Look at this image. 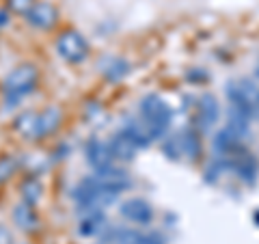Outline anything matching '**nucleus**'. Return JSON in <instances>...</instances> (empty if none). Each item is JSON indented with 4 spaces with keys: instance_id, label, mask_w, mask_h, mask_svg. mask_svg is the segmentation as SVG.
I'll use <instances>...</instances> for the list:
<instances>
[{
    "instance_id": "cd10ccee",
    "label": "nucleus",
    "mask_w": 259,
    "mask_h": 244,
    "mask_svg": "<svg viewBox=\"0 0 259 244\" xmlns=\"http://www.w3.org/2000/svg\"><path fill=\"white\" fill-rule=\"evenodd\" d=\"M0 240H9V242H11V235L7 233V231L3 229V227H0Z\"/></svg>"
},
{
    "instance_id": "a211bd4d",
    "label": "nucleus",
    "mask_w": 259,
    "mask_h": 244,
    "mask_svg": "<svg viewBox=\"0 0 259 244\" xmlns=\"http://www.w3.org/2000/svg\"><path fill=\"white\" fill-rule=\"evenodd\" d=\"M61 126V110L56 106H48L44 112H39V126H37V138H46L56 132Z\"/></svg>"
},
{
    "instance_id": "412c9836",
    "label": "nucleus",
    "mask_w": 259,
    "mask_h": 244,
    "mask_svg": "<svg viewBox=\"0 0 259 244\" xmlns=\"http://www.w3.org/2000/svg\"><path fill=\"white\" fill-rule=\"evenodd\" d=\"M225 128L229 130L231 134H236L240 141H244V138L250 134V121L246 117L238 115V112H233V110L227 112V124H225Z\"/></svg>"
},
{
    "instance_id": "b1692460",
    "label": "nucleus",
    "mask_w": 259,
    "mask_h": 244,
    "mask_svg": "<svg viewBox=\"0 0 259 244\" xmlns=\"http://www.w3.org/2000/svg\"><path fill=\"white\" fill-rule=\"evenodd\" d=\"M35 3H37V0H7V7H9V11L26 15L32 9V5H35Z\"/></svg>"
},
{
    "instance_id": "6e6552de",
    "label": "nucleus",
    "mask_w": 259,
    "mask_h": 244,
    "mask_svg": "<svg viewBox=\"0 0 259 244\" xmlns=\"http://www.w3.org/2000/svg\"><path fill=\"white\" fill-rule=\"evenodd\" d=\"M97 67H100V74L106 78L108 83H121V80L125 76H130V71H132L130 61L123 59V56H117V54L102 56L100 63H97Z\"/></svg>"
},
{
    "instance_id": "bb28decb",
    "label": "nucleus",
    "mask_w": 259,
    "mask_h": 244,
    "mask_svg": "<svg viewBox=\"0 0 259 244\" xmlns=\"http://www.w3.org/2000/svg\"><path fill=\"white\" fill-rule=\"evenodd\" d=\"M7 24H9V13H7V11H0V28L7 26Z\"/></svg>"
},
{
    "instance_id": "1a4fd4ad",
    "label": "nucleus",
    "mask_w": 259,
    "mask_h": 244,
    "mask_svg": "<svg viewBox=\"0 0 259 244\" xmlns=\"http://www.w3.org/2000/svg\"><path fill=\"white\" fill-rule=\"evenodd\" d=\"M26 22L39 30H50L59 22V11L52 3H35L32 9L26 13Z\"/></svg>"
},
{
    "instance_id": "dca6fc26",
    "label": "nucleus",
    "mask_w": 259,
    "mask_h": 244,
    "mask_svg": "<svg viewBox=\"0 0 259 244\" xmlns=\"http://www.w3.org/2000/svg\"><path fill=\"white\" fill-rule=\"evenodd\" d=\"M180 138V147H182V156H186L188 160H197L201 156V136L199 130L192 126H186L184 130L177 132Z\"/></svg>"
},
{
    "instance_id": "f257e3e1",
    "label": "nucleus",
    "mask_w": 259,
    "mask_h": 244,
    "mask_svg": "<svg viewBox=\"0 0 259 244\" xmlns=\"http://www.w3.org/2000/svg\"><path fill=\"white\" fill-rule=\"evenodd\" d=\"M139 115L153 141L164 138L173 124V108L158 93H147L139 102Z\"/></svg>"
},
{
    "instance_id": "f03ea898",
    "label": "nucleus",
    "mask_w": 259,
    "mask_h": 244,
    "mask_svg": "<svg viewBox=\"0 0 259 244\" xmlns=\"http://www.w3.org/2000/svg\"><path fill=\"white\" fill-rule=\"evenodd\" d=\"M229 110L246 117L248 121L259 119V87L250 78L229 80L225 87Z\"/></svg>"
},
{
    "instance_id": "aec40b11",
    "label": "nucleus",
    "mask_w": 259,
    "mask_h": 244,
    "mask_svg": "<svg viewBox=\"0 0 259 244\" xmlns=\"http://www.w3.org/2000/svg\"><path fill=\"white\" fill-rule=\"evenodd\" d=\"M15 130L24 136V138H37V126H39V112L26 110L15 119Z\"/></svg>"
},
{
    "instance_id": "2eb2a0df",
    "label": "nucleus",
    "mask_w": 259,
    "mask_h": 244,
    "mask_svg": "<svg viewBox=\"0 0 259 244\" xmlns=\"http://www.w3.org/2000/svg\"><path fill=\"white\" fill-rule=\"evenodd\" d=\"M106 229H108V218L104 212L87 214L78 223V235H82V238H95V235L100 238Z\"/></svg>"
},
{
    "instance_id": "5701e85b",
    "label": "nucleus",
    "mask_w": 259,
    "mask_h": 244,
    "mask_svg": "<svg viewBox=\"0 0 259 244\" xmlns=\"http://www.w3.org/2000/svg\"><path fill=\"white\" fill-rule=\"evenodd\" d=\"M160 149H162V153H164L168 160H173V162L182 158V147H180V138H177V134L175 136H164Z\"/></svg>"
},
{
    "instance_id": "9b49d317",
    "label": "nucleus",
    "mask_w": 259,
    "mask_h": 244,
    "mask_svg": "<svg viewBox=\"0 0 259 244\" xmlns=\"http://www.w3.org/2000/svg\"><path fill=\"white\" fill-rule=\"evenodd\" d=\"M231 171L238 175V180H242L244 184H255L257 175H259V160L253 156V153L242 151L240 156L231 158Z\"/></svg>"
},
{
    "instance_id": "f8f14e48",
    "label": "nucleus",
    "mask_w": 259,
    "mask_h": 244,
    "mask_svg": "<svg viewBox=\"0 0 259 244\" xmlns=\"http://www.w3.org/2000/svg\"><path fill=\"white\" fill-rule=\"evenodd\" d=\"M212 145H214L216 156H225V158H236V156H240V153L244 151V145H242V141L236 134H231L227 128L218 130V132L214 134Z\"/></svg>"
},
{
    "instance_id": "0eeeda50",
    "label": "nucleus",
    "mask_w": 259,
    "mask_h": 244,
    "mask_svg": "<svg viewBox=\"0 0 259 244\" xmlns=\"http://www.w3.org/2000/svg\"><path fill=\"white\" fill-rule=\"evenodd\" d=\"M119 214L123 216L127 223H134V225H151V221H153V208H151V203H147V201L141 199V197L125 199L119 206Z\"/></svg>"
},
{
    "instance_id": "9d476101",
    "label": "nucleus",
    "mask_w": 259,
    "mask_h": 244,
    "mask_svg": "<svg viewBox=\"0 0 259 244\" xmlns=\"http://www.w3.org/2000/svg\"><path fill=\"white\" fill-rule=\"evenodd\" d=\"M84 158H87V165L93 171L106 169V167L112 165V156L108 151V145L104 141H100L97 136H91L84 143Z\"/></svg>"
},
{
    "instance_id": "39448f33",
    "label": "nucleus",
    "mask_w": 259,
    "mask_h": 244,
    "mask_svg": "<svg viewBox=\"0 0 259 244\" xmlns=\"http://www.w3.org/2000/svg\"><path fill=\"white\" fill-rule=\"evenodd\" d=\"M218 119H221V104L212 93H203L197 100V117H194L197 130L207 132L218 124Z\"/></svg>"
},
{
    "instance_id": "c85d7f7f",
    "label": "nucleus",
    "mask_w": 259,
    "mask_h": 244,
    "mask_svg": "<svg viewBox=\"0 0 259 244\" xmlns=\"http://www.w3.org/2000/svg\"><path fill=\"white\" fill-rule=\"evenodd\" d=\"M257 78H259V65H257Z\"/></svg>"
},
{
    "instance_id": "393cba45",
    "label": "nucleus",
    "mask_w": 259,
    "mask_h": 244,
    "mask_svg": "<svg viewBox=\"0 0 259 244\" xmlns=\"http://www.w3.org/2000/svg\"><path fill=\"white\" fill-rule=\"evenodd\" d=\"M186 78H188L190 83H194V85H203V83H207V80H209V74H207L203 67H199V69L194 67V69L186 71Z\"/></svg>"
},
{
    "instance_id": "6ab92c4d",
    "label": "nucleus",
    "mask_w": 259,
    "mask_h": 244,
    "mask_svg": "<svg viewBox=\"0 0 259 244\" xmlns=\"http://www.w3.org/2000/svg\"><path fill=\"white\" fill-rule=\"evenodd\" d=\"M20 194H22V203L26 206H37L39 199L44 194V184L37 180V177H26L20 184Z\"/></svg>"
},
{
    "instance_id": "4468645a",
    "label": "nucleus",
    "mask_w": 259,
    "mask_h": 244,
    "mask_svg": "<svg viewBox=\"0 0 259 244\" xmlns=\"http://www.w3.org/2000/svg\"><path fill=\"white\" fill-rule=\"evenodd\" d=\"M119 130L136 145V149H145V147H149V145L153 143V138H151V134L147 132V128L143 126V121H136V119H132V117H125Z\"/></svg>"
},
{
    "instance_id": "20e7f679",
    "label": "nucleus",
    "mask_w": 259,
    "mask_h": 244,
    "mask_svg": "<svg viewBox=\"0 0 259 244\" xmlns=\"http://www.w3.org/2000/svg\"><path fill=\"white\" fill-rule=\"evenodd\" d=\"M54 48H56V54L67 63H82L89 56V42L84 39L82 32H78L74 28L63 30L56 37Z\"/></svg>"
},
{
    "instance_id": "4be33fe9",
    "label": "nucleus",
    "mask_w": 259,
    "mask_h": 244,
    "mask_svg": "<svg viewBox=\"0 0 259 244\" xmlns=\"http://www.w3.org/2000/svg\"><path fill=\"white\" fill-rule=\"evenodd\" d=\"M20 165H22V160L15 158V156H3L0 158V184L7 182L9 177H13L15 171L20 169Z\"/></svg>"
},
{
    "instance_id": "423d86ee",
    "label": "nucleus",
    "mask_w": 259,
    "mask_h": 244,
    "mask_svg": "<svg viewBox=\"0 0 259 244\" xmlns=\"http://www.w3.org/2000/svg\"><path fill=\"white\" fill-rule=\"evenodd\" d=\"M93 177L97 180V184L102 188H108V190H115V192H125L127 188H132V180H130V173L123 167H117V165H110L106 169H100V171H93Z\"/></svg>"
},
{
    "instance_id": "a878e982",
    "label": "nucleus",
    "mask_w": 259,
    "mask_h": 244,
    "mask_svg": "<svg viewBox=\"0 0 259 244\" xmlns=\"http://www.w3.org/2000/svg\"><path fill=\"white\" fill-rule=\"evenodd\" d=\"M67 153H69V145H63V147H59L54 151L52 160H65V158H67Z\"/></svg>"
},
{
    "instance_id": "f3484780",
    "label": "nucleus",
    "mask_w": 259,
    "mask_h": 244,
    "mask_svg": "<svg viewBox=\"0 0 259 244\" xmlns=\"http://www.w3.org/2000/svg\"><path fill=\"white\" fill-rule=\"evenodd\" d=\"M13 223L18 229L26 233H35L39 229V216L35 214L32 206H26V203H20L13 208Z\"/></svg>"
},
{
    "instance_id": "7ed1b4c3",
    "label": "nucleus",
    "mask_w": 259,
    "mask_h": 244,
    "mask_svg": "<svg viewBox=\"0 0 259 244\" xmlns=\"http://www.w3.org/2000/svg\"><path fill=\"white\" fill-rule=\"evenodd\" d=\"M37 67L35 65H20L13 71L5 76L3 80V104L5 110L15 108L26 95H30L37 87Z\"/></svg>"
},
{
    "instance_id": "ddd939ff",
    "label": "nucleus",
    "mask_w": 259,
    "mask_h": 244,
    "mask_svg": "<svg viewBox=\"0 0 259 244\" xmlns=\"http://www.w3.org/2000/svg\"><path fill=\"white\" fill-rule=\"evenodd\" d=\"M106 145H108V151H110L112 160H119V162H132L134 156H136V151H139L136 149V145L130 141L121 130H117V132L108 138Z\"/></svg>"
}]
</instances>
